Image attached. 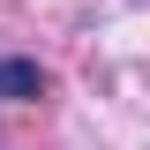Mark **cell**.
I'll return each mask as SVG.
<instances>
[{
    "mask_svg": "<svg viewBox=\"0 0 150 150\" xmlns=\"http://www.w3.org/2000/svg\"><path fill=\"white\" fill-rule=\"evenodd\" d=\"M38 90H45V68H38V60H8V53H0V105L38 98Z\"/></svg>",
    "mask_w": 150,
    "mask_h": 150,
    "instance_id": "cell-1",
    "label": "cell"
}]
</instances>
